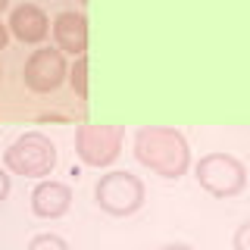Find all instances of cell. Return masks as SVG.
<instances>
[{
    "label": "cell",
    "instance_id": "1",
    "mask_svg": "<svg viewBox=\"0 0 250 250\" xmlns=\"http://www.w3.org/2000/svg\"><path fill=\"white\" fill-rule=\"evenodd\" d=\"M135 160L160 178L178 182L191 169V147L172 125H144L135 131Z\"/></svg>",
    "mask_w": 250,
    "mask_h": 250
},
{
    "label": "cell",
    "instance_id": "2",
    "mask_svg": "<svg viewBox=\"0 0 250 250\" xmlns=\"http://www.w3.org/2000/svg\"><path fill=\"white\" fill-rule=\"evenodd\" d=\"M3 163L13 175L22 178H47L57 169V144L41 131H25L6 147Z\"/></svg>",
    "mask_w": 250,
    "mask_h": 250
},
{
    "label": "cell",
    "instance_id": "3",
    "mask_svg": "<svg viewBox=\"0 0 250 250\" xmlns=\"http://www.w3.org/2000/svg\"><path fill=\"white\" fill-rule=\"evenodd\" d=\"M144 197H147V188L138 175L131 172H122V169H113L106 175L97 178L94 185V203L104 209L106 216H131L144 207Z\"/></svg>",
    "mask_w": 250,
    "mask_h": 250
},
{
    "label": "cell",
    "instance_id": "4",
    "mask_svg": "<svg viewBox=\"0 0 250 250\" xmlns=\"http://www.w3.org/2000/svg\"><path fill=\"white\" fill-rule=\"evenodd\" d=\"M194 178L207 194L229 200L247 188V166L231 153H207L194 166Z\"/></svg>",
    "mask_w": 250,
    "mask_h": 250
},
{
    "label": "cell",
    "instance_id": "5",
    "mask_svg": "<svg viewBox=\"0 0 250 250\" xmlns=\"http://www.w3.org/2000/svg\"><path fill=\"white\" fill-rule=\"evenodd\" d=\"M125 141V125H100V122H84L75 128V156L84 166L104 169L119 156Z\"/></svg>",
    "mask_w": 250,
    "mask_h": 250
},
{
    "label": "cell",
    "instance_id": "6",
    "mask_svg": "<svg viewBox=\"0 0 250 250\" xmlns=\"http://www.w3.org/2000/svg\"><path fill=\"white\" fill-rule=\"evenodd\" d=\"M25 78L28 91L35 94H50L57 91L62 82L69 78V66H66V53L57 47H41V50H31V57L25 60Z\"/></svg>",
    "mask_w": 250,
    "mask_h": 250
},
{
    "label": "cell",
    "instance_id": "7",
    "mask_svg": "<svg viewBox=\"0 0 250 250\" xmlns=\"http://www.w3.org/2000/svg\"><path fill=\"white\" fill-rule=\"evenodd\" d=\"M50 31L53 41H57V50L69 53V57H84V50H88V19H84V13L75 10L57 13L50 22Z\"/></svg>",
    "mask_w": 250,
    "mask_h": 250
},
{
    "label": "cell",
    "instance_id": "8",
    "mask_svg": "<svg viewBox=\"0 0 250 250\" xmlns=\"http://www.w3.org/2000/svg\"><path fill=\"white\" fill-rule=\"evenodd\" d=\"M28 200H31V213L38 219H60V216H66L69 209H72V188L66 182L41 178Z\"/></svg>",
    "mask_w": 250,
    "mask_h": 250
},
{
    "label": "cell",
    "instance_id": "9",
    "mask_svg": "<svg viewBox=\"0 0 250 250\" xmlns=\"http://www.w3.org/2000/svg\"><path fill=\"white\" fill-rule=\"evenodd\" d=\"M10 35L22 44H41L47 35H50V19L41 6L35 3H22L10 13V22H6Z\"/></svg>",
    "mask_w": 250,
    "mask_h": 250
},
{
    "label": "cell",
    "instance_id": "10",
    "mask_svg": "<svg viewBox=\"0 0 250 250\" xmlns=\"http://www.w3.org/2000/svg\"><path fill=\"white\" fill-rule=\"evenodd\" d=\"M69 84L78 97H88V57H75L72 69H69Z\"/></svg>",
    "mask_w": 250,
    "mask_h": 250
},
{
    "label": "cell",
    "instance_id": "11",
    "mask_svg": "<svg viewBox=\"0 0 250 250\" xmlns=\"http://www.w3.org/2000/svg\"><path fill=\"white\" fill-rule=\"evenodd\" d=\"M25 250H69V244L60 238V234H35V238L28 241V247Z\"/></svg>",
    "mask_w": 250,
    "mask_h": 250
},
{
    "label": "cell",
    "instance_id": "12",
    "mask_svg": "<svg viewBox=\"0 0 250 250\" xmlns=\"http://www.w3.org/2000/svg\"><path fill=\"white\" fill-rule=\"evenodd\" d=\"M231 247H234V250H250V219H247V222H241L238 229H234Z\"/></svg>",
    "mask_w": 250,
    "mask_h": 250
},
{
    "label": "cell",
    "instance_id": "13",
    "mask_svg": "<svg viewBox=\"0 0 250 250\" xmlns=\"http://www.w3.org/2000/svg\"><path fill=\"white\" fill-rule=\"evenodd\" d=\"M10 188H13V178L6 175V169H0V203L10 197Z\"/></svg>",
    "mask_w": 250,
    "mask_h": 250
},
{
    "label": "cell",
    "instance_id": "14",
    "mask_svg": "<svg viewBox=\"0 0 250 250\" xmlns=\"http://www.w3.org/2000/svg\"><path fill=\"white\" fill-rule=\"evenodd\" d=\"M6 44H10V28L0 22V50H6Z\"/></svg>",
    "mask_w": 250,
    "mask_h": 250
},
{
    "label": "cell",
    "instance_id": "15",
    "mask_svg": "<svg viewBox=\"0 0 250 250\" xmlns=\"http://www.w3.org/2000/svg\"><path fill=\"white\" fill-rule=\"evenodd\" d=\"M160 250H194L191 244H182V241H175V244H163Z\"/></svg>",
    "mask_w": 250,
    "mask_h": 250
},
{
    "label": "cell",
    "instance_id": "16",
    "mask_svg": "<svg viewBox=\"0 0 250 250\" xmlns=\"http://www.w3.org/2000/svg\"><path fill=\"white\" fill-rule=\"evenodd\" d=\"M6 6H10V0H0V13H3V10H6Z\"/></svg>",
    "mask_w": 250,
    "mask_h": 250
},
{
    "label": "cell",
    "instance_id": "17",
    "mask_svg": "<svg viewBox=\"0 0 250 250\" xmlns=\"http://www.w3.org/2000/svg\"><path fill=\"white\" fill-rule=\"evenodd\" d=\"M0 82H3V66H0Z\"/></svg>",
    "mask_w": 250,
    "mask_h": 250
},
{
    "label": "cell",
    "instance_id": "18",
    "mask_svg": "<svg viewBox=\"0 0 250 250\" xmlns=\"http://www.w3.org/2000/svg\"><path fill=\"white\" fill-rule=\"evenodd\" d=\"M78 3H88V0H78Z\"/></svg>",
    "mask_w": 250,
    "mask_h": 250
}]
</instances>
